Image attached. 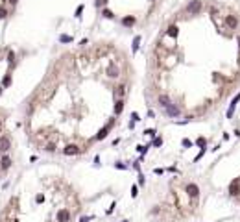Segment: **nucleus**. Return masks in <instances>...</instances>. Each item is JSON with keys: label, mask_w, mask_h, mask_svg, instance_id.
<instances>
[{"label": "nucleus", "mask_w": 240, "mask_h": 222, "mask_svg": "<svg viewBox=\"0 0 240 222\" xmlns=\"http://www.w3.org/2000/svg\"><path fill=\"white\" fill-rule=\"evenodd\" d=\"M227 26H229V28H237V26H238V21H237V19H235V17H231V15H229V17H227Z\"/></svg>", "instance_id": "0eeeda50"}, {"label": "nucleus", "mask_w": 240, "mask_h": 222, "mask_svg": "<svg viewBox=\"0 0 240 222\" xmlns=\"http://www.w3.org/2000/svg\"><path fill=\"white\" fill-rule=\"evenodd\" d=\"M9 148H11V141L6 137V135H2V137H0V150H2V152H7Z\"/></svg>", "instance_id": "7ed1b4c3"}, {"label": "nucleus", "mask_w": 240, "mask_h": 222, "mask_svg": "<svg viewBox=\"0 0 240 222\" xmlns=\"http://www.w3.org/2000/svg\"><path fill=\"white\" fill-rule=\"evenodd\" d=\"M107 131H109V128H107V126H105V128H104V130H100V133H98V135H96V139H104V137H105V135H107Z\"/></svg>", "instance_id": "9b49d317"}, {"label": "nucleus", "mask_w": 240, "mask_h": 222, "mask_svg": "<svg viewBox=\"0 0 240 222\" xmlns=\"http://www.w3.org/2000/svg\"><path fill=\"white\" fill-rule=\"evenodd\" d=\"M6 15H7V11L4 7H0V19H6Z\"/></svg>", "instance_id": "2eb2a0df"}, {"label": "nucleus", "mask_w": 240, "mask_h": 222, "mask_svg": "<svg viewBox=\"0 0 240 222\" xmlns=\"http://www.w3.org/2000/svg\"><path fill=\"white\" fill-rule=\"evenodd\" d=\"M9 2H11V4H17V2H19V0H9Z\"/></svg>", "instance_id": "b1692460"}, {"label": "nucleus", "mask_w": 240, "mask_h": 222, "mask_svg": "<svg viewBox=\"0 0 240 222\" xmlns=\"http://www.w3.org/2000/svg\"><path fill=\"white\" fill-rule=\"evenodd\" d=\"M9 81H11V78H9V76L4 78V85H9Z\"/></svg>", "instance_id": "4be33fe9"}, {"label": "nucleus", "mask_w": 240, "mask_h": 222, "mask_svg": "<svg viewBox=\"0 0 240 222\" xmlns=\"http://www.w3.org/2000/svg\"><path fill=\"white\" fill-rule=\"evenodd\" d=\"M68 219H70V213L66 211V209H61V211L57 213V220L59 222H66Z\"/></svg>", "instance_id": "20e7f679"}, {"label": "nucleus", "mask_w": 240, "mask_h": 222, "mask_svg": "<svg viewBox=\"0 0 240 222\" xmlns=\"http://www.w3.org/2000/svg\"><path fill=\"white\" fill-rule=\"evenodd\" d=\"M63 154H65V155H76V154H80V146H76V145H68V146L63 148Z\"/></svg>", "instance_id": "f03ea898"}, {"label": "nucleus", "mask_w": 240, "mask_h": 222, "mask_svg": "<svg viewBox=\"0 0 240 222\" xmlns=\"http://www.w3.org/2000/svg\"><path fill=\"white\" fill-rule=\"evenodd\" d=\"M0 167H2V170H7V169L11 167V159L7 157V155H4L2 161H0Z\"/></svg>", "instance_id": "39448f33"}, {"label": "nucleus", "mask_w": 240, "mask_h": 222, "mask_svg": "<svg viewBox=\"0 0 240 222\" xmlns=\"http://www.w3.org/2000/svg\"><path fill=\"white\" fill-rule=\"evenodd\" d=\"M159 102H161V106H168V104H170V98H168L166 95H161L159 96Z\"/></svg>", "instance_id": "9d476101"}, {"label": "nucleus", "mask_w": 240, "mask_h": 222, "mask_svg": "<svg viewBox=\"0 0 240 222\" xmlns=\"http://www.w3.org/2000/svg\"><path fill=\"white\" fill-rule=\"evenodd\" d=\"M59 41H61V43H70V41H72V37H70V35H61Z\"/></svg>", "instance_id": "4468645a"}, {"label": "nucleus", "mask_w": 240, "mask_h": 222, "mask_svg": "<svg viewBox=\"0 0 240 222\" xmlns=\"http://www.w3.org/2000/svg\"><path fill=\"white\" fill-rule=\"evenodd\" d=\"M80 222H89V217H83V219H81Z\"/></svg>", "instance_id": "5701e85b"}, {"label": "nucleus", "mask_w": 240, "mask_h": 222, "mask_svg": "<svg viewBox=\"0 0 240 222\" xmlns=\"http://www.w3.org/2000/svg\"><path fill=\"white\" fill-rule=\"evenodd\" d=\"M13 59H15V56H13V52H9V56H7V61H9V63H13Z\"/></svg>", "instance_id": "f3484780"}, {"label": "nucleus", "mask_w": 240, "mask_h": 222, "mask_svg": "<svg viewBox=\"0 0 240 222\" xmlns=\"http://www.w3.org/2000/svg\"><path fill=\"white\" fill-rule=\"evenodd\" d=\"M0 95H2V87H0Z\"/></svg>", "instance_id": "393cba45"}, {"label": "nucleus", "mask_w": 240, "mask_h": 222, "mask_svg": "<svg viewBox=\"0 0 240 222\" xmlns=\"http://www.w3.org/2000/svg\"><path fill=\"white\" fill-rule=\"evenodd\" d=\"M104 17H109V19H111V17H113V13H111L109 9H105V11H104Z\"/></svg>", "instance_id": "dca6fc26"}, {"label": "nucleus", "mask_w": 240, "mask_h": 222, "mask_svg": "<svg viewBox=\"0 0 240 222\" xmlns=\"http://www.w3.org/2000/svg\"><path fill=\"white\" fill-rule=\"evenodd\" d=\"M124 24H133V19L129 17V19H124Z\"/></svg>", "instance_id": "aec40b11"}, {"label": "nucleus", "mask_w": 240, "mask_h": 222, "mask_svg": "<svg viewBox=\"0 0 240 222\" xmlns=\"http://www.w3.org/2000/svg\"><path fill=\"white\" fill-rule=\"evenodd\" d=\"M81 11H83V6H80V7H78V11H76V17H80V15H81Z\"/></svg>", "instance_id": "412c9836"}, {"label": "nucleus", "mask_w": 240, "mask_h": 222, "mask_svg": "<svg viewBox=\"0 0 240 222\" xmlns=\"http://www.w3.org/2000/svg\"><path fill=\"white\" fill-rule=\"evenodd\" d=\"M187 193L188 194H190V196H198V193H199V191H198V187H196V185H187Z\"/></svg>", "instance_id": "423d86ee"}, {"label": "nucleus", "mask_w": 240, "mask_h": 222, "mask_svg": "<svg viewBox=\"0 0 240 222\" xmlns=\"http://www.w3.org/2000/svg\"><path fill=\"white\" fill-rule=\"evenodd\" d=\"M109 72H111V76H113V78H116V76H118V67H116L115 63H111V67H109Z\"/></svg>", "instance_id": "1a4fd4ad"}, {"label": "nucleus", "mask_w": 240, "mask_h": 222, "mask_svg": "<svg viewBox=\"0 0 240 222\" xmlns=\"http://www.w3.org/2000/svg\"><path fill=\"white\" fill-rule=\"evenodd\" d=\"M168 35H172V37H176V35H178V28H176V26H172V28H168Z\"/></svg>", "instance_id": "f8f14e48"}, {"label": "nucleus", "mask_w": 240, "mask_h": 222, "mask_svg": "<svg viewBox=\"0 0 240 222\" xmlns=\"http://www.w3.org/2000/svg\"><path fill=\"white\" fill-rule=\"evenodd\" d=\"M166 113L168 115H172V117H176V115H179V111H178V107H174L172 104H168L166 106Z\"/></svg>", "instance_id": "6e6552de"}, {"label": "nucleus", "mask_w": 240, "mask_h": 222, "mask_svg": "<svg viewBox=\"0 0 240 222\" xmlns=\"http://www.w3.org/2000/svg\"><path fill=\"white\" fill-rule=\"evenodd\" d=\"M35 200H37V202H39V204H41V202H43V200H45V196H43V194H37V198H35Z\"/></svg>", "instance_id": "6ab92c4d"}, {"label": "nucleus", "mask_w": 240, "mask_h": 222, "mask_svg": "<svg viewBox=\"0 0 240 222\" xmlns=\"http://www.w3.org/2000/svg\"><path fill=\"white\" fill-rule=\"evenodd\" d=\"M238 43H240V39H238Z\"/></svg>", "instance_id": "a878e982"}, {"label": "nucleus", "mask_w": 240, "mask_h": 222, "mask_svg": "<svg viewBox=\"0 0 240 222\" xmlns=\"http://www.w3.org/2000/svg\"><path fill=\"white\" fill-rule=\"evenodd\" d=\"M199 9H201V2H199V0H192V2L187 6V13H190V15L199 13Z\"/></svg>", "instance_id": "f257e3e1"}, {"label": "nucleus", "mask_w": 240, "mask_h": 222, "mask_svg": "<svg viewBox=\"0 0 240 222\" xmlns=\"http://www.w3.org/2000/svg\"><path fill=\"white\" fill-rule=\"evenodd\" d=\"M122 107H124V102H122V100H118V102H116V106H115V113H120Z\"/></svg>", "instance_id": "ddd939ff"}, {"label": "nucleus", "mask_w": 240, "mask_h": 222, "mask_svg": "<svg viewBox=\"0 0 240 222\" xmlns=\"http://www.w3.org/2000/svg\"><path fill=\"white\" fill-rule=\"evenodd\" d=\"M46 150H48V152H54V150H56V146H54V145H46Z\"/></svg>", "instance_id": "a211bd4d"}]
</instances>
